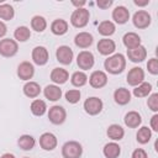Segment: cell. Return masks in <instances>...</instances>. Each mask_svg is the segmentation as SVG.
I'll return each instance as SVG.
<instances>
[{
	"label": "cell",
	"mask_w": 158,
	"mask_h": 158,
	"mask_svg": "<svg viewBox=\"0 0 158 158\" xmlns=\"http://www.w3.org/2000/svg\"><path fill=\"white\" fill-rule=\"evenodd\" d=\"M104 67L111 74H120V73H122L125 67H126L125 56L121 54V53H116V54L110 56L107 59H105Z\"/></svg>",
	"instance_id": "6da1fadb"
},
{
	"label": "cell",
	"mask_w": 158,
	"mask_h": 158,
	"mask_svg": "<svg viewBox=\"0 0 158 158\" xmlns=\"http://www.w3.org/2000/svg\"><path fill=\"white\" fill-rule=\"evenodd\" d=\"M89 17H90L89 11L86 9H84V7H80V9H77V10L73 11V14L70 16V23L74 27L81 28V27L88 25Z\"/></svg>",
	"instance_id": "7a4b0ae2"
},
{
	"label": "cell",
	"mask_w": 158,
	"mask_h": 158,
	"mask_svg": "<svg viewBox=\"0 0 158 158\" xmlns=\"http://www.w3.org/2000/svg\"><path fill=\"white\" fill-rule=\"evenodd\" d=\"M83 153L81 144L75 141H69L63 144L62 147V154L64 158H80Z\"/></svg>",
	"instance_id": "3957f363"
},
{
	"label": "cell",
	"mask_w": 158,
	"mask_h": 158,
	"mask_svg": "<svg viewBox=\"0 0 158 158\" xmlns=\"http://www.w3.org/2000/svg\"><path fill=\"white\" fill-rule=\"evenodd\" d=\"M17 42L11 38H4L0 41V54L2 57H12L17 53Z\"/></svg>",
	"instance_id": "277c9868"
},
{
	"label": "cell",
	"mask_w": 158,
	"mask_h": 158,
	"mask_svg": "<svg viewBox=\"0 0 158 158\" xmlns=\"http://www.w3.org/2000/svg\"><path fill=\"white\" fill-rule=\"evenodd\" d=\"M67 117V112L64 110V107L59 106V105H54L52 107H49L48 111V118L53 125H60L65 121Z\"/></svg>",
	"instance_id": "5b68a950"
},
{
	"label": "cell",
	"mask_w": 158,
	"mask_h": 158,
	"mask_svg": "<svg viewBox=\"0 0 158 158\" xmlns=\"http://www.w3.org/2000/svg\"><path fill=\"white\" fill-rule=\"evenodd\" d=\"M84 110L89 115H98L102 110V101L99 98H96V96L88 98L84 101Z\"/></svg>",
	"instance_id": "8992f818"
},
{
	"label": "cell",
	"mask_w": 158,
	"mask_h": 158,
	"mask_svg": "<svg viewBox=\"0 0 158 158\" xmlns=\"http://www.w3.org/2000/svg\"><path fill=\"white\" fill-rule=\"evenodd\" d=\"M94 56L91 52L89 51H81L78 57H77V64L80 69H84V70H88L90 68H93L94 65Z\"/></svg>",
	"instance_id": "52a82bcc"
},
{
	"label": "cell",
	"mask_w": 158,
	"mask_h": 158,
	"mask_svg": "<svg viewBox=\"0 0 158 158\" xmlns=\"http://www.w3.org/2000/svg\"><path fill=\"white\" fill-rule=\"evenodd\" d=\"M133 25L137 28H147L151 25V15L144 10H138L133 15Z\"/></svg>",
	"instance_id": "ba28073f"
},
{
	"label": "cell",
	"mask_w": 158,
	"mask_h": 158,
	"mask_svg": "<svg viewBox=\"0 0 158 158\" xmlns=\"http://www.w3.org/2000/svg\"><path fill=\"white\" fill-rule=\"evenodd\" d=\"M73 51L70 47L68 46H60L57 48V52H56V57H57V60L64 65L67 64H70L72 60H73Z\"/></svg>",
	"instance_id": "9c48e42d"
},
{
	"label": "cell",
	"mask_w": 158,
	"mask_h": 158,
	"mask_svg": "<svg viewBox=\"0 0 158 158\" xmlns=\"http://www.w3.org/2000/svg\"><path fill=\"white\" fill-rule=\"evenodd\" d=\"M49 54L46 47L43 46H37L32 51V59L37 65H44L48 62Z\"/></svg>",
	"instance_id": "30bf717a"
},
{
	"label": "cell",
	"mask_w": 158,
	"mask_h": 158,
	"mask_svg": "<svg viewBox=\"0 0 158 158\" xmlns=\"http://www.w3.org/2000/svg\"><path fill=\"white\" fill-rule=\"evenodd\" d=\"M143 79H144V72H143V69L139 68V67L132 68V69L128 72V74H127V83H128V85H131V86H137V85H139V84L143 81Z\"/></svg>",
	"instance_id": "8fae6325"
},
{
	"label": "cell",
	"mask_w": 158,
	"mask_h": 158,
	"mask_svg": "<svg viewBox=\"0 0 158 158\" xmlns=\"http://www.w3.org/2000/svg\"><path fill=\"white\" fill-rule=\"evenodd\" d=\"M127 57L131 62L133 63H139L143 62L147 57V49L143 46H138L132 49H127Z\"/></svg>",
	"instance_id": "7c38bea8"
},
{
	"label": "cell",
	"mask_w": 158,
	"mask_h": 158,
	"mask_svg": "<svg viewBox=\"0 0 158 158\" xmlns=\"http://www.w3.org/2000/svg\"><path fill=\"white\" fill-rule=\"evenodd\" d=\"M89 83L93 88H96V89H100L102 86L106 85L107 83V75L101 72V70H95L91 73L90 78H89Z\"/></svg>",
	"instance_id": "4fadbf2b"
},
{
	"label": "cell",
	"mask_w": 158,
	"mask_h": 158,
	"mask_svg": "<svg viewBox=\"0 0 158 158\" xmlns=\"http://www.w3.org/2000/svg\"><path fill=\"white\" fill-rule=\"evenodd\" d=\"M40 146L44 151H53L57 147V137L51 132H46L40 137Z\"/></svg>",
	"instance_id": "5bb4252c"
},
{
	"label": "cell",
	"mask_w": 158,
	"mask_h": 158,
	"mask_svg": "<svg viewBox=\"0 0 158 158\" xmlns=\"http://www.w3.org/2000/svg\"><path fill=\"white\" fill-rule=\"evenodd\" d=\"M35 74V68L30 62H22L17 67V75L22 80H28L33 77Z\"/></svg>",
	"instance_id": "9a60e30c"
},
{
	"label": "cell",
	"mask_w": 158,
	"mask_h": 158,
	"mask_svg": "<svg viewBox=\"0 0 158 158\" xmlns=\"http://www.w3.org/2000/svg\"><path fill=\"white\" fill-rule=\"evenodd\" d=\"M98 51L99 53H101L102 56H109V54H112L116 49V44L112 40H109V38H102L98 42Z\"/></svg>",
	"instance_id": "2e32d148"
},
{
	"label": "cell",
	"mask_w": 158,
	"mask_h": 158,
	"mask_svg": "<svg viewBox=\"0 0 158 158\" xmlns=\"http://www.w3.org/2000/svg\"><path fill=\"white\" fill-rule=\"evenodd\" d=\"M93 41H94L93 35L89 33V32H79L74 37V43L79 48H88V47H90Z\"/></svg>",
	"instance_id": "e0dca14e"
},
{
	"label": "cell",
	"mask_w": 158,
	"mask_h": 158,
	"mask_svg": "<svg viewBox=\"0 0 158 158\" xmlns=\"http://www.w3.org/2000/svg\"><path fill=\"white\" fill-rule=\"evenodd\" d=\"M112 19L115 20L116 23L118 25H123L128 21L130 19V12L125 6H117L115 7V10L112 11Z\"/></svg>",
	"instance_id": "ac0fdd59"
},
{
	"label": "cell",
	"mask_w": 158,
	"mask_h": 158,
	"mask_svg": "<svg viewBox=\"0 0 158 158\" xmlns=\"http://www.w3.org/2000/svg\"><path fill=\"white\" fill-rule=\"evenodd\" d=\"M51 79L56 84H64L69 79V73L63 68H54L51 72Z\"/></svg>",
	"instance_id": "d6986e66"
},
{
	"label": "cell",
	"mask_w": 158,
	"mask_h": 158,
	"mask_svg": "<svg viewBox=\"0 0 158 158\" xmlns=\"http://www.w3.org/2000/svg\"><path fill=\"white\" fill-rule=\"evenodd\" d=\"M114 99L118 105H126L131 100V93L128 91V89L118 88L114 93Z\"/></svg>",
	"instance_id": "ffe728a7"
},
{
	"label": "cell",
	"mask_w": 158,
	"mask_h": 158,
	"mask_svg": "<svg viewBox=\"0 0 158 158\" xmlns=\"http://www.w3.org/2000/svg\"><path fill=\"white\" fill-rule=\"evenodd\" d=\"M122 41H123V44L128 49H132V48H136V47L141 46V37L135 32H127L123 36Z\"/></svg>",
	"instance_id": "44dd1931"
},
{
	"label": "cell",
	"mask_w": 158,
	"mask_h": 158,
	"mask_svg": "<svg viewBox=\"0 0 158 158\" xmlns=\"http://www.w3.org/2000/svg\"><path fill=\"white\" fill-rule=\"evenodd\" d=\"M43 94H44L46 99H48L51 101H57L62 96V89H59V86H57V85H47L43 90Z\"/></svg>",
	"instance_id": "7402d4cb"
},
{
	"label": "cell",
	"mask_w": 158,
	"mask_h": 158,
	"mask_svg": "<svg viewBox=\"0 0 158 158\" xmlns=\"http://www.w3.org/2000/svg\"><path fill=\"white\" fill-rule=\"evenodd\" d=\"M51 31H52V33H54L57 36H62V35H64L68 31V22L65 20L57 19V20H54L52 22Z\"/></svg>",
	"instance_id": "603a6c76"
},
{
	"label": "cell",
	"mask_w": 158,
	"mask_h": 158,
	"mask_svg": "<svg viewBox=\"0 0 158 158\" xmlns=\"http://www.w3.org/2000/svg\"><path fill=\"white\" fill-rule=\"evenodd\" d=\"M142 122V118H141V115L136 111H130L126 114L125 116V125L128 126L130 128H136L141 125Z\"/></svg>",
	"instance_id": "cb8c5ba5"
},
{
	"label": "cell",
	"mask_w": 158,
	"mask_h": 158,
	"mask_svg": "<svg viewBox=\"0 0 158 158\" xmlns=\"http://www.w3.org/2000/svg\"><path fill=\"white\" fill-rule=\"evenodd\" d=\"M106 135L109 136V138H111V139H114V141H120V139L123 138L125 131H123V128H122L120 125L114 123V125H110V126L107 127Z\"/></svg>",
	"instance_id": "d4e9b609"
},
{
	"label": "cell",
	"mask_w": 158,
	"mask_h": 158,
	"mask_svg": "<svg viewBox=\"0 0 158 158\" xmlns=\"http://www.w3.org/2000/svg\"><path fill=\"white\" fill-rule=\"evenodd\" d=\"M41 93V86L36 81H27L23 85V94L27 98H37Z\"/></svg>",
	"instance_id": "484cf974"
},
{
	"label": "cell",
	"mask_w": 158,
	"mask_h": 158,
	"mask_svg": "<svg viewBox=\"0 0 158 158\" xmlns=\"http://www.w3.org/2000/svg\"><path fill=\"white\" fill-rule=\"evenodd\" d=\"M102 152L106 158H117L121 153V147L115 142H110V143L105 144Z\"/></svg>",
	"instance_id": "4316f807"
},
{
	"label": "cell",
	"mask_w": 158,
	"mask_h": 158,
	"mask_svg": "<svg viewBox=\"0 0 158 158\" xmlns=\"http://www.w3.org/2000/svg\"><path fill=\"white\" fill-rule=\"evenodd\" d=\"M35 143H36L35 138H33L32 136H30V135H22V136L17 139L19 147H20L21 149H23V151H30V149H32V148L35 147Z\"/></svg>",
	"instance_id": "83f0119b"
},
{
	"label": "cell",
	"mask_w": 158,
	"mask_h": 158,
	"mask_svg": "<svg viewBox=\"0 0 158 158\" xmlns=\"http://www.w3.org/2000/svg\"><path fill=\"white\" fill-rule=\"evenodd\" d=\"M151 90H152L151 83L142 81L139 85H137V86L133 89V95H135L136 98H144V96H148V94L151 93Z\"/></svg>",
	"instance_id": "f1b7e54d"
},
{
	"label": "cell",
	"mask_w": 158,
	"mask_h": 158,
	"mask_svg": "<svg viewBox=\"0 0 158 158\" xmlns=\"http://www.w3.org/2000/svg\"><path fill=\"white\" fill-rule=\"evenodd\" d=\"M31 27L32 30H35L36 32H43L47 27V21L44 17L37 15V16H33L32 20H31Z\"/></svg>",
	"instance_id": "f546056e"
},
{
	"label": "cell",
	"mask_w": 158,
	"mask_h": 158,
	"mask_svg": "<svg viewBox=\"0 0 158 158\" xmlns=\"http://www.w3.org/2000/svg\"><path fill=\"white\" fill-rule=\"evenodd\" d=\"M47 110V106H46V102L43 100H40V99H36L32 101L31 104V112L35 115V116H42Z\"/></svg>",
	"instance_id": "4dcf8cb0"
},
{
	"label": "cell",
	"mask_w": 158,
	"mask_h": 158,
	"mask_svg": "<svg viewBox=\"0 0 158 158\" xmlns=\"http://www.w3.org/2000/svg\"><path fill=\"white\" fill-rule=\"evenodd\" d=\"M115 30H116L115 25H114L111 21H107V20L100 22V25H99V27H98L99 33L102 35V36H111V35H114Z\"/></svg>",
	"instance_id": "1f68e13d"
},
{
	"label": "cell",
	"mask_w": 158,
	"mask_h": 158,
	"mask_svg": "<svg viewBox=\"0 0 158 158\" xmlns=\"http://www.w3.org/2000/svg\"><path fill=\"white\" fill-rule=\"evenodd\" d=\"M14 37H15L19 42H25V41H27V40L31 37V31H30V28L26 27V26H20V27H17V28L15 30Z\"/></svg>",
	"instance_id": "d6a6232c"
},
{
	"label": "cell",
	"mask_w": 158,
	"mask_h": 158,
	"mask_svg": "<svg viewBox=\"0 0 158 158\" xmlns=\"http://www.w3.org/2000/svg\"><path fill=\"white\" fill-rule=\"evenodd\" d=\"M136 137H137V142H138V143L146 144V143L149 142V139H151V137H152V132H151V130H149L148 127L143 126V127H141V128L138 130Z\"/></svg>",
	"instance_id": "836d02e7"
},
{
	"label": "cell",
	"mask_w": 158,
	"mask_h": 158,
	"mask_svg": "<svg viewBox=\"0 0 158 158\" xmlns=\"http://www.w3.org/2000/svg\"><path fill=\"white\" fill-rule=\"evenodd\" d=\"M15 15L14 7L10 4H1L0 5V19L5 21H10Z\"/></svg>",
	"instance_id": "e575fe53"
},
{
	"label": "cell",
	"mask_w": 158,
	"mask_h": 158,
	"mask_svg": "<svg viewBox=\"0 0 158 158\" xmlns=\"http://www.w3.org/2000/svg\"><path fill=\"white\" fill-rule=\"evenodd\" d=\"M70 81H72V84L74 86L80 88V86H83V85L86 84L88 77H86V74L84 72H75V73H73V75L70 78Z\"/></svg>",
	"instance_id": "d590c367"
},
{
	"label": "cell",
	"mask_w": 158,
	"mask_h": 158,
	"mask_svg": "<svg viewBox=\"0 0 158 158\" xmlns=\"http://www.w3.org/2000/svg\"><path fill=\"white\" fill-rule=\"evenodd\" d=\"M65 100L70 104H77L79 100H80V91L77 90V89H72V90H68L65 93Z\"/></svg>",
	"instance_id": "8d00e7d4"
},
{
	"label": "cell",
	"mask_w": 158,
	"mask_h": 158,
	"mask_svg": "<svg viewBox=\"0 0 158 158\" xmlns=\"http://www.w3.org/2000/svg\"><path fill=\"white\" fill-rule=\"evenodd\" d=\"M147 105H148V107H149L152 111H154V112L158 111V94H157V93L152 94V95L148 98Z\"/></svg>",
	"instance_id": "74e56055"
},
{
	"label": "cell",
	"mask_w": 158,
	"mask_h": 158,
	"mask_svg": "<svg viewBox=\"0 0 158 158\" xmlns=\"http://www.w3.org/2000/svg\"><path fill=\"white\" fill-rule=\"evenodd\" d=\"M147 69H148V72H149L151 74H153V75H157V74H158V60H157V58H152V59L148 60V63H147Z\"/></svg>",
	"instance_id": "f35d334b"
},
{
	"label": "cell",
	"mask_w": 158,
	"mask_h": 158,
	"mask_svg": "<svg viewBox=\"0 0 158 158\" xmlns=\"http://www.w3.org/2000/svg\"><path fill=\"white\" fill-rule=\"evenodd\" d=\"M132 158H148V156H147V152H146L144 149H142V148H137V149L133 151V153H132Z\"/></svg>",
	"instance_id": "ab89813d"
},
{
	"label": "cell",
	"mask_w": 158,
	"mask_h": 158,
	"mask_svg": "<svg viewBox=\"0 0 158 158\" xmlns=\"http://www.w3.org/2000/svg\"><path fill=\"white\" fill-rule=\"evenodd\" d=\"M96 5L100 9H109L112 5V0H98Z\"/></svg>",
	"instance_id": "60d3db41"
},
{
	"label": "cell",
	"mask_w": 158,
	"mask_h": 158,
	"mask_svg": "<svg viewBox=\"0 0 158 158\" xmlns=\"http://www.w3.org/2000/svg\"><path fill=\"white\" fill-rule=\"evenodd\" d=\"M151 127H152V130L153 131H158V115L156 114V115H153L152 116V118H151Z\"/></svg>",
	"instance_id": "b9f144b4"
},
{
	"label": "cell",
	"mask_w": 158,
	"mask_h": 158,
	"mask_svg": "<svg viewBox=\"0 0 158 158\" xmlns=\"http://www.w3.org/2000/svg\"><path fill=\"white\" fill-rule=\"evenodd\" d=\"M6 31H7V28H6V25H5L2 21H0V38L5 36Z\"/></svg>",
	"instance_id": "7bdbcfd3"
},
{
	"label": "cell",
	"mask_w": 158,
	"mask_h": 158,
	"mask_svg": "<svg viewBox=\"0 0 158 158\" xmlns=\"http://www.w3.org/2000/svg\"><path fill=\"white\" fill-rule=\"evenodd\" d=\"M72 4H73L74 6H77L78 9H80L81 6L85 5V1H84V0H83V1H72Z\"/></svg>",
	"instance_id": "ee69618b"
},
{
	"label": "cell",
	"mask_w": 158,
	"mask_h": 158,
	"mask_svg": "<svg viewBox=\"0 0 158 158\" xmlns=\"http://www.w3.org/2000/svg\"><path fill=\"white\" fill-rule=\"evenodd\" d=\"M133 2H135L136 5H138V6H144V5L149 4V0H144V1H138V0H135Z\"/></svg>",
	"instance_id": "f6af8a7d"
},
{
	"label": "cell",
	"mask_w": 158,
	"mask_h": 158,
	"mask_svg": "<svg viewBox=\"0 0 158 158\" xmlns=\"http://www.w3.org/2000/svg\"><path fill=\"white\" fill-rule=\"evenodd\" d=\"M1 158H15V156L11 154V153H5V154L1 156Z\"/></svg>",
	"instance_id": "bcb514c9"
},
{
	"label": "cell",
	"mask_w": 158,
	"mask_h": 158,
	"mask_svg": "<svg viewBox=\"0 0 158 158\" xmlns=\"http://www.w3.org/2000/svg\"><path fill=\"white\" fill-rule=\"evenodd\" d=\"M23 158H28V157H23Z\"/></svg>",
	"instance_id": "7dc6e473"
}]
</instances>
